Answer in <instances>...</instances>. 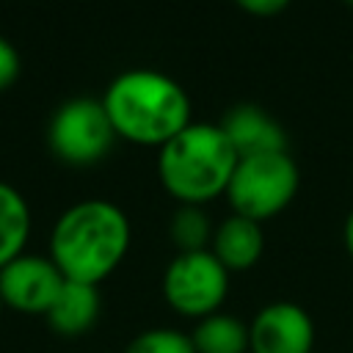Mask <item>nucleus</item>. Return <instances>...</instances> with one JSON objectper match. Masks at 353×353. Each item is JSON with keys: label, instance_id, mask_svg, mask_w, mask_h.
Returning a JSON list of instances; mask_svg holds the SVG:
<instances>
[{"label": "nucleus", "instance_id": "15", "mask_svg": "<svg viewBox=\"0 0 353 353\" xmlns=\"http://www.w3.org/2000/svg\"><path fill=\"white\" fill-rule=\"evenodd\" d=\"M124 353H196V347L188 331L160 325V328H146L135 334L127 342Z\"/></svg>", "mask_w": 353, "mask_h": 353}, {"label": "nucleus", "instance_id": "20", "mask_svg": "<svg viewBox=\"0 0 353 353\" xmlns=\"http://www.w3.org/2000/svg\"><path fill=\"white\" fill-rule=\"evenodd\" d=\"M3 309H6V306H3V298H0V312H3Z\"/></svg>", "mask_w": 353, "mask_h": 353}, {"label": "nucleus", "instance_id": "8", "mask_svg": "<svg viewBox=\"0 0 353 353\" xmlns=\"http://www.w3.org/2000/svg\"><path fill=\"white\" fill-rule=\"evenodd\" d=\"M248 353H314V320L295 301L265 303L248 320Z\"/></svg>", "mask_w": 353, "mask_h": 353}, {"label": "nucleus", "instance_id": "10", "mask_svg": "<svg viewBox=\"0 0 353 353\" xmlns=\"http://www.w3.org/2000/svg\"><path fill=\"white\" fill-rule=\"evenodd\" d=\"M210 251H212V256L229 273L251 270L262 259V254H265V232H262V223L232 212L229 218H223L212 229Z\"/></svg>", "mask_w": 353, "mask_h": 353}, {"label": "nucleus", "instance_id": "19", "mask_svg": "<svg viewBox=\"0 0 353 353\" xmlns=\"http://www.w3.org/2000/svg\"><path fill=\"white\" fill-rule=\"evenodd\" d=\"M342 3H345V6H350V8H353V0H342Z\"/></svg>", "mask_w": 353, "mask_h": 353}, {"label": "nucleus", "instance_id": "13", "mask_svg": "<svg viewBox=\"0 0 353 353\" xmlns=\"http://www.w3.org/2000/svg\"><path fill=\"white\" fill-rule=\"evenodd\" d=\"M30 223L33 221L25 196L14 185L0 182V268H6L11 259L25 254Z\"/></svg>", "mask_w": 353, "mask_h": 353}, {"label": "nucleus", "instance_id": "7", "mask_svg": "<svg viewBox=\"0 0 353 353\" xmlns=\"http://www.w3.org/2000/svg\"><path fill=\"white\" fill-rule=\"evenodd\" d=\"M63 281L66 279L50 256L19 254L0 268V298L3 306L19 314H47Z\"/></svg>", "mask_w": 353, "mask_h": 353}, {"label": "nucleus", "instance_id": "9", "mask_svg": "<svg viewBox=\"0 0 353 353\" xmlns=\"http://www.w3.org/2000/svg\"><path fill=\"white\" fill-rule=\"evenodd\" d=\"M221 130L237 157L251 154H270V152H287V132L284 127L259 105L243 102L226 110L221 119Z\"/></svg>", "mask_w": 353, "mask_h": 353}, {"label": "nucleus", "instance_id": "12", "mask_svg": "<svg viewBox=\"0 0 353 353\" xmlns=\"http://www.w3.org/2000/svg\"><path fill=\"white\" fill-rule=\"evenodd\" d=\"M188 334L196 353H248V323L223 309L196 320Z\"/></svg>", "mask_w": 353, "mask_h": 353}, {"label": "nucleus", "instance_id": "11", "mask_svg": "<svg viewBox=\"0 0 353 353\" xmlns=\"http://www.w3.org/2000/svg\"><path fill=\"white\" fill-rule=\"evenodd\" d=\"M99 312H102L99 287L66 279L63 287L58 290L52 306L47 309L44 320L61 336H83L97 325Z\"/></svg>", "mask_w": 353, "mask_h": 353}, {"label": "nucleus", "instance_id": "6", "mask_svg": "<svg viewBox=\"0 0 353 353\" xmlns=\"http://www.w3.org/2000/svg\"><path fill=\"white\" fill-rule=\"evenodd\" d=\"M116 141L110 119L99 99L74 97L66 99L50 119L47 143L50 152L69 165H94L99 163Z\"/></svg>", "mask_w": 353, "mask_h": 353}, {"label": "nucleus", "instance_id": "16", "mask_svg": "<svg viewBox=\"0 0 353 353\" xmlns=\"http://www.w3.org/2000/svg\"><path fill=\"white\" fill-rule=\"evenodd\" d=\"M19 69H22V63H19L17 47H14L8 39L0 36V94L8 91V88L17 83Z\"/></svg>", "mask_w": 353, "mask_h": 353}, {"label": "nucleus", "instance_id": "3", "mask_svg": "<svg viewBox=\"0 0 353 353\" xmlns=\"http://www.w3.org/2000/svg\"><path fill=\"white\" fill-rule=\"evenodd\" d=\"M237 152L226 141L221 124L190 121L179 135L157 152V176L176 204L204 207L226 193L237 165Z\"/></svg>", "mask_w": 353, "mask_h": 353}, {"label": "nucleus", "instance_id": "4", "mask_svg": "<svg viewBox=\"0 0 353 353\" xmlns=\"http://www.w3.org/2000/svg\"><path fill=\"white\" fill-rule=\"evenodd\" d=\"M301 185L295 160L287 152L240 157L226 185V199L234 215L251 221H270L284 212Z\"/></svg>", "mask_w": 353, "mask_h": 353}, {"label": "nucleus", "instance_id": "2", "mask_svg": "<svg viewBox=\"0 0 353 353\" xmlns=\"http://www.w3.org/2000/svg\"><path fill=\"white\" fill-rule=\"evenodd\" d=\"M99 102L116 138L135 146L160 149L190 124V99L185 88L171 74L146 66L116 74Z\"/></svg>", "mask_w": 353, "mask_h": 353}, {"label": "nucleus", "instance_id": "17", "mask_svg": "<svg viewBox=\"0 0 353 353\" xmlns=\"http://www.w3.org/2000/svg\"><path fill=\"white\" fill-rule=\"evenodd\" d=\"M292 0H234L237 8H243L251 17H276L281 14Z\"/></svg>", "mask_w": 353, "mask_h": 353}, {"label": "nucleus", "instance_id": "14", "mask_svg": "<svg viewBox=\"0 0 353 353\" xmlns=\"http://www.w3.org/2000/svg\"><path fill=\"white\" fill-rule=\"evenodd\" d=\"M212 221L204 212V207L196 204H179L168 218V240L176 248V254L188 251H207L212 240Z\"/></svg>", "mask_w": 353, "mask_h": 353}, {"label": "nucleus", "instance_id": "21", "mask_svg": "<svg viewBox=\"0 0 353 353\" xmlns=\"http://www.w3.org/2000/svg\"><path fill=\"white\" fill-rule=\"evenodd\" d=\"M314 353H317V350H314Z\"/></svg>", "mask_w": 353, "mask_h": 353}, {"label": "nucleus", "instance_id": "18", "mask_svg": "<svg viewBox=\"0 0 353 353\" xmlns=\"http://www.w3.org/2000/svg\"><path fill=\"white\" fill-rule=\"evenodd\" d=\"M342 243H345L347 256L353 259V210H350L347 218H345V226H342Z\"/></svg>", "mask_w": 353, "mask_h": 353}, {"label": "nucleus", "instance_id": "1", "mask_svg": "<svg viewBox=\"0 0 353 353\" xmlns=\"http://www.w3.org/2000/svg\"><path fill=\"white\" fill-rule=\"evenodd\" d=\"M132 229L124 210L108 199L66 207L50 232V259L69 281L99 287L130 251Z\"/></svg>", "mask_w": 353, "mask_h": 353}, {"label": "nucleus", "instance_id": "5", "mask_svg": "<svg viewBox=\"0 0 353 353\" xmlns=\"http://www.w3.org/2000/svg\"><path fill=\"white\" fill-rule=\"evenodd\" d=\"M232 273L212 256V251L176 254L163 270V301L171 312L188 320H201L223 309Z\"/></svg>", "mask_w": 353, "mask_h": 353}]
</instances>
